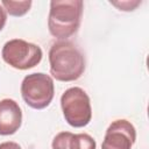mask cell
<instances>
[{
	"instance_id": "obj_6",
	"label": "cell",
	"mask_w": 149,
	"mask_h": 149,
	"mask_svg": "<svg viewBox=\"0 0 149 149\" xmlns=\"http://www.w3.org/2000/svg\"><path fill=\"white\" fill-rule=\"evenodd\" d=\"M136 140L135 127L125 119L113 121L106 129L101 149H132Z\"/></svg>"
},
{
	"instance_id": "obj_10",
	"label": "cell",
	"mask_w": 149,
	"mask_h": 149,
	"mask_svg": "<svg viewBox=\"0 0 149 149\" xmlns=\"http://www.w3.org/2000/svg\"><path fill=\"white\" fill-rule=\"evenodd\" d=\"M111 3L115 7H118L120 10H125V12H130L134 10L139 5H141V1L136 0V1H111Z\"/></svg>"
},
{
	"instance_id": "obj_8",
	"label": "cell",
	"mask_w": 149,
	"mask_h": 149,
	"mask_svg": "<svg viewBox=\"0 0 149 149\" xmlns=\"http://www.w3.org/2000/svg\"><path fill=\"white\" fill-rule=\"evenodd\" d=\"M51 147L52 149H95L97 142L86 133L61 132L54 137Z\"/></svg>"
},
{
	"instance_id": "obj_2",
	"label": "cell",
	"mask_w": 149,
	"mask_h": 149,
	"mask_svg": "<svg viewBox=\"0 0 149 149\" xmlns=\"http://www.w3.org/2000/svg\"><path fill=\"white\" fill-rule=\"evenodd\" d=\"M84 3L81 0H52L48 16L50 34L58 40H66L77 33Z\"/></svg>"
},
{
	"instance_id": "obj_3",
	"label": "cell",
	"mask_w": 149,
	"mask_h": 149,
	"mask_svg": "<svg viewBox=\"0 0 149 149\" xmlns=\"http://www.w3.org/2000/svg\"><path fill=\"white\" fill-rule=\"evenodd\" d=\"M61 106L65 121L74 127L80 128L90 123L92 119V107L87 93L78 87L68 88L61 97Z\"/></svg>"
},
{
	"instance_id": "obj_12",
	"label": "cell",
	"mask_w": 149,
	"mask_h": 149,
	"mask_svg": "<svg viewBox=\"0 0 149 149\" xmlns=\"http://www.w3.org/2000/svg\"><path fill=\"white\" fill-rule=\"evenodd\" d=\"M6 21H7V14H6V10H5V8L0 5V30L5 27Z\"/></svg>"
},
{
	"instance_id": "obj_5",
	"label": "cell",
	"mask_w": 149,
	"mask_h": 149,
	"mask_svg": "<svg viewBox=\"0 0 149 149\" xmlns=\"http://www.w3.org/2000/svg\"><path fill=\"white\" fill-rule=\"evenodd\" d=\"M2 59L14 69L28 70L36 66L43 56L42 49L21 38H13L5 43L1 51Z\"/></svg>"
},
{
	"instance_id": "obj_7",
	"label": "cell",
	"mask_w": 149,
	"mask_h": 149,
	"mask_svg": "<svg viewBox=\"0 0 149 149\" xmlns=\"http://www.w3.org/2000/svg\"><path fill=\"white\" fill-rule=\"evenodd\" d=\"M22 123V112L19 104L9 98L0 100V135L15 134Z\"/></svg>"
},
{
	"instance_id": "obj_9",
	"label": "cell",
	"mask_w": 149,
	"mask_h": 149,
	"mask_svg": "<svg viewBox=\"0 0 149 149\" xmlns=\"http://www.w3.org/2000/svg\"><path fill=\"white\" fill-rule=\"evenodd\" d=\"M31 3L33 2L30 0H24V1L2 0L1 1V6L12 16H22V15H24L30 9Z\"/></svg>"
},
{
	"instance_id": "obj_4",
	"label": "cell",
	"mask_w": 149,
	"mask_h": 149,
	"mask_svg": "<svg viewBox=\"0 0 149 149\" xmlns=\"http://www.w3.org/2000/svg\"><path fill=\"white\" fill-rule=\"evenodd\" d=\"M21 95L24 102L34 109L48 107L55 95L52 78L42 72L26 76L21 83Z\"/></svg>"
},
{
	"instance_id": "obj_11",
	"label": "cell",
	"mask_w": 149,
	"mask_h": 149,
	"mask_svg": "<svg viewBox=\"0 0 149 149\" xmlns=\"http://www.w3.org/2000/svg\"><path fill=\"white\" fill-rule=\"evenodd\" d=\"M0 149H21V147L16 142L7 141V142L0 143Z\"/></svg>"
},
{
	"instance_id": "obj_1",
	"label": "cell",
	"mask_w": 149,
	"mask_h": 149,
	"mask_svg": "<svg viewBox=\"0 0 149 149\" xmlns=\"http://www.w3.org/2000/svg\"><path fill=\"white\" fill-rule=\"evenodd\" d=\"M50 74L59 81H73L85 71V58L74 43L61 40L49 50Z\"/></svg>"
}]
</instances>
